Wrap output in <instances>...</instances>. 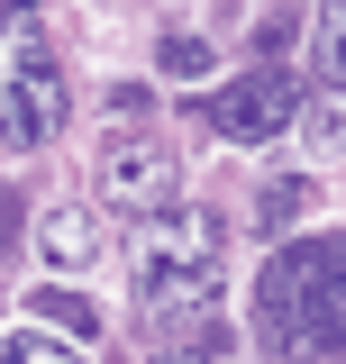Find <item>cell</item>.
<instances>
[{"label":"cell","mask_w":346,"mask_h":364,"mask_svg":"<svg viewBox=\"0 0 346 364\" xmlns=\"http://www.w3.org/2000/svg\"><path fill=\"white\" fill-rule=\"evenodd\" d=\"M256 328H264V346H283V355H346V237L283 246L264 264Z\"/></svg>","instance_id":"obj_1"},{"label":"cell","mask_w":346,"mask_h":364,"mask_svg":"<svg viewBox=\"0 0 346 364\" xmlns=\"http://www.w3.org/2000/svg\"><path fill=\"white\" fill-rule=\"evenodd\" d=\"M128 291H137V328L219 310V219L210 210L146 219V237H137V255H128Z\"/></svg>","instance_id":"obj_2"},{"label":"cell","mask_w":346,"mask_h":364,"mask_svg":"<svg viewBox=\"0 0 346 364\" xmlns=\"http://www.w3.org/2000/svg\"><path fill=\"white\" fill-rule=\"evenodd\" d=\"M91 182H100V210H119V219H164V210H182V164H173L164 136H146V128H110Z\"/></svg>","instance_id":"obj_3"},{"label":"cell","mask_w":346,"mask_h":364,"mask_svg":"<svg viewBox=\"0 0 346 364\" xmlns=\"http://www.w3.org/2000/svg\"><path fill=\"white\" fill-rule=\"evenodd\" d=\"M292 119H301V91H292L283 64H256V73H237V82L210 91V128L228 146H264V136H283Z\"/></svg>","instance_id":"obj_4"},{"label":"cell","mask_w":346,"mask_h":364,"mask_svg":"<svg viewBox=\"0 0 346 364\" xmlns=\"http://www.w3.org/2000/svg\"><path fill=\"white\" fill-rule=\"evenodd\" d=\"M64 128V73L28 55L9 82H0V146H46V136Z\"/></svg>","instance_id":"obj_5"},{"label":"cell","mask_w":346,"mask_h":364,"mask_svg":"<svg viewBox=\"0 0 346 364\" xmlns=\"http://www.w3.org/2000/svg\"><path fill=\"white\" fill-rule=\"evenodd\" d=\"M37 255H46L55 273H91V264L119 255V228H110L100 200H55V210L37 219Z\"/></svg>","instance_id":"obj_6"},{"label":"cell","mask_w":346,"mask_h":364,"mask_svg":"<svg viewBox=\"0 0 346 364\" xmlns=\"http://www.w3.org/2000/svg\"><path fill=\"white\" fill-rule=\"evenodd\" d=\"M146 364H228V318H219V310H192V318L146 328Z\"/></svg>","instance_id":"obj_7"},{"label":"cell","mask_w":346,"mask_h":364,"mask_svg":"<svg viewBox=\"0 0 346 364\" xmlns=\"http://www.w3.org/2000/svg\"><path fill=\"white\" fill-rule=\"evenodd\" d=\"M28 318H37V328H55V337H73V346H91V337H100V310H91L83 291H64V282H37V291H28Z\"/></svg>","instance_id":"obj_8"},{"label":"cell","mask_w":346,"mask_h":364,"mask_svg":"<svg viewBox=\"0 0 346 364\" xmlns=\"http://www.w3.org/2000/svg\"><path fill=\"white\" fill-rule=\"evenodd\" d=\"M319 73L346 82V0H319Z\"/></svg>","instance_id":"obj_9"},{"label":"cell","mask_w":346,"mask_h":364,"mask_svg":"<svg viewBox=\"0 0 346 364\" xmlns=\"http://www.w3.org/2000/svg\"><path fill=\"white\" fill-rule=\"evenodd\" d=\"M0 364H83V355H73L64 337H46V328H19V337L0 346Z\"/></svg>","instance_id":"obj_10"},{"label":"cell","mask_w":346,"mask_h":364,"mask_svg":"<svg viewBox=\"0 0 346 364\" xmlns=\"http://www.w3.org/2000/svg\"><path fill=\"white\" fill-rule=\"evenodd\" d=\"M301 128L319 136L328 155H337V146H346V82H328V91H319V100H310V119H301Z\"/></svg>","instance_id":"obj_11"},{"label":"cell","mask_w":346,"mask_h":364,"mask_svg":"<svg viewBox=\"0 0 346 364\" xmlns=\"http://www.w3.org/2000/svg\"><path fill=\"white\" fill-rule=\"evenodd\" d=\"M301 210H310V182L292 173V182H273V200H264V228H292Z\"/></svg>","instance_id":"obj_12"},{"label":"cell","mask_w":346,"mask_h":364,"mask_svg":"<svg viewBox=\"0 0 346 364\" xmlns=\"http://www.w3.org/2000/svg\"><path fill=\"white\" fill-rule=\"evenodd\" d=\"M164 73H210V37H164Z\"/></svg>","instance_id":"obj_13"},{"label":"cell","mask_w":346,"mask_h":364,"mask_svg":"<svg viewBox=\"0 0 346 364\" xmlns=\"http://www.w3.org/2000/svg\"><path fill=\"white\" fill-rule=\"evenodd\" d=\"M146 109H155V100H146V91H137V82H119V91H110V119H119V128H137Z\"/></svg>","instance_id":"obj_14"}]
</instances>
